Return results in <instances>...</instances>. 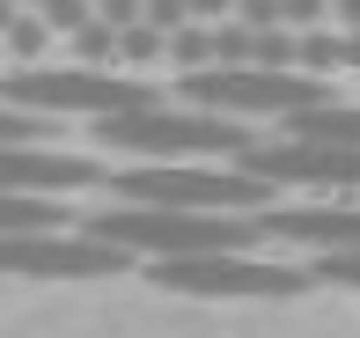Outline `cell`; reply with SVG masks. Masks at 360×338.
<instances>
[{
	"label": "cell",
	"instance_id": "6da1fadb",
	"mask_svg": "<svg viewBox=\"0 0 360 338\" xmlns=\"http://www.w3.org/2000/svg\"><path fill=\"white\" fill-rule=\"evenodd\" d=\"M89 140L110 155V162H243V148L265 133H250L243 118H221V110L176 103V96H155V103L110 110V118H89Z\"/></svg>",
	"mask_w": 360,
	"mask_h": 338
},
{
	"label": "cell",
	"instance_id": "7a4b0ae2",
	"mask_svg": "<svg viewBox=\"0 0 360 338\" xmlns=\"http://www.w3.org/2000/svg\"><path fill=\"white\" fill-rule=\"evenodd\" d=\"M89 235L147 257V265H169V257H214V250H265L257 214H191V206H103L89 214Z\"/></svg>",
	"mask_w": 360,
	"mask_h": 338
},
{
	"label": "cell",
	"instance_id": "3957f363",
	"mask_svg": "<svg viewBox=\"0 0 360 338\" xmlns=\"http://www.w3.org/2000/svg\"><path fill=\"white\" fill-rule=\"evenodd\" d=\"M110 191L133 206H191V214H265L272 184L243 162H125L110 169Z\"/></svg>",
	"mask_w": 360,
	"mask_h": 338
},
{
	"label": "cell",
	"instance_id": "277c9868",
	"mask_svg": "<svg viewBox=\"0 0 360 338\" xmlns=\"http://www.w3.org/2000/svg\"><path fill=\"white\" fill-rule=\"evenodd\" d=\"M176 103L221 110V118H243V125H257V118L287 125L294 110L331 103V82H323V74H302V67H199V74H184Z\"/></svg>",
	"mask_w": 360,
	"mask_h": 338
},
{
	"label": "cell",
	"instance_id": "5b68a950",
	"mask_svg": "<svg viewBox=\"0 0 360 338\" xmlns=\"http://www.w3.org/2000/svg\"><path fill=\"white\" fill-rule=\"evenodd\" d=\"M147 74H110V67H15L0 74V103L44 110V118H110V110L155 103Z\"/></svg>",
	"mask_w": 360,
	"mask_h": 338
},
{
	"label": "cell",
	"instance_id": "8992f818",
	"mask_svg": "<svg viewBox=\"0 0 360 338\" xmlns=\"http://www.w3.org/2000/svg\"><path fill=\"white\" fill-rule=\"evenodd\" d=\"M169 294H199V301H294L316 287V272L302 265H272L257 250H214V257H169L147 265Z\"/></svg>",
	"mask_w": 360,
	"mask_h": 338
},
{
	"label": "cell",
	"instance_id": "52a82bcc",
	"mask_svg": "<svg viewBox=\"0 0 360 338\" xmlns=\"http://www.w3.org/2000/svg\"><path fill=\"white\" fill-rule=\"evenodd\" d=\"M133 265V250L103 243V235H67V228H15L0 235V272L15 280H110Z\"/></svg>",
	"mask_w": 360,
	"mask_h": 338
},
{
	"label": "cell",
	"instance_id": "ba28073f",
	"mask_svg": "<svg viewBox=\"0 0 360 338\" xmlns=\"http://www.w3.org/2000/svg\"><path fill=\"white\" fill-rule=\"evenodd\" d=\"M243 169L265 176L272 191H360V148H338V140H250L243 148Z\"/></svg>",
	"mask_w": 360,
	"mask_h": 338
},
{
	"label": "cell",
	"instance_id": "9c48e42d",
	"mask_svg": "<svg viewBox=\"0 0 360 338\" xmlns=\"http://www.w3.org/2000/svg\"><path fill=\"white\" fill-rule=\"evenodd\" d=\"M110 184V169L96 155H67L44 148V140H15L0 148V191H37V199H59V191H96Z\"/></svg>",
	"mask_w": 360,
	"mask_h": 338
},
{
	"label": "cell",
	"instance_id": "30bf717a",
	"mask_svg": "<svg viewBox=\"0 0 360 338\" xmlns=\"http://www.w3.org/2000/svg\"><path fill=\"white\" fill-rule=\"evenodd\" d=\"M257 235L287 250H360V206L353 199H316V206H265Z\"/></svg>",
	"mask_w": 360,
	"mask_h": 338
},
{
	"label": "cell",
	"instance_id": "8fae6325",
	"mask_svg": "<svg viewBox=\"0 0 360 338\" xmlns=\"http://www.w3.org/2000/svg\"><path fill=\"white\" fill-rule=\"evenodd\" d=\"M280 133L294 140H338V148H360V103H316V110H294V118L280 125Z\"/></svg>",
	"mask_w": 360,
	"mask_h": 338
},
{
	"label": "cell",
	"instance_id": "7c38bea8",
	"mask_svg": "<svg viewBox=\"0 0 360 338\" xmlns=\"http://www.w3.org/2000/svg\"><path fill=\"white\" fill-rule=\"evenodd\" d=\"M15 228H59V199H37V191H0V235Z\"/></svg>",
	"mask_w": 360,
	"mask_h": 338
},
{
	"label": "cell",
	"instance_id": "4fadbf2b",
	"mask_svg": "<svg viewBox=\"0 0 360 338\" xmlns=\"http://www.w3.org/2000/svg\"><path fill=\"white\" fill-rule=\"evenodd\" d=\"M44 133H52V118H44V110L0 103V148H15V140H44Z\"/></svg>",
	"mask_w": 360,
	"mask_h": 338
},
{
	"label": "cell",
	"instance_id": "5bb4252c",
	"mask_svg": "<svg viewBox=\"0 0 360 338\" xmlns=\"http://www.w3.org/2000/svg\"><path fill=\"white\" fill-rule=\"evenodd\" d=\"M316 280H338V287H360V250H316Z\"/></svg>",
	"mask_w": 360,
	"mask_h": 338
}]
</instances>
